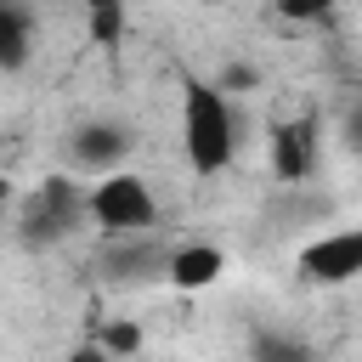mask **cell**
I'll use <instances>...</instances> for the list:
<instances>
[{
	"label": "cell",
	"mask_w": 362,
	"mask_h": 362,
	"mask_svg": "<svg viewBox=\"0 0 362 362\" xmlns=\"http://www.w3.org/2000/svg\"><path fill=\"white\" fill-rule=\"evenodd\" d=\"M34 57V28L17 6H0V74H17Z\"/></svg>",
	"instance_id": "8"
},
{
	"label": "cell",
	"mask_w": 362,
	"mask_h": 362,
	"mask_svg": "<svg viewBox=\"0 0 362 362\" xmlns=\"http://www.w3.org/2000/svg\"><path fill=\"white\" fill-rule=\"evenodd\" d=\"M181 153L192 175H221L238 158V107L209 79H187L181 90Z\"/></svg>",
	"instance_id": "1"
},
{
	"label": "cell",
	"mask_w": 362,
	"mask_h": 362,
	"mask_svg": "<svg viewBox=\"0 0 362 362\" xmlns=\"http://www.w3.org/2000/svg\"><path fill=\"white\" fill-rule=\"evenodd\" d=\"M362 272V232H328V238H317L305 255H300V277L305 283H322V288H339V283H351Z\"/></svg>",
	"instance_id": "4"
},
{
	"label": "cell",
	"mask_w": 362,
	"mask_h": 362,
	"mask_svg": "<svg viewBox=\"0 0 362 362\" xmlns=\"http://www.w3.org/2000/svg\"><path fill=\"white\" fill-rule=\"evenodd\" d=\"M272 170L283 181H305L317 170V124L311 119H288L272 124Z\"/></svg>",
	"instance_id": "6"
},
{
	"label": "cell",
	"mask_w": 362,
	"mask_h": 362,
	"mask_svg": "<svg viewBox=\"0 0 362 362\" xmlns=\"http://www.w3.org/2000/svg\"><path fill=\"white\" fill-rule=\"evenodd\" d=\"M85 215L102 226V232H119V238H136L158 221V198L153 187L136 175V170H102L96 187H85Z\"/></svg>",
	"instance_id": "2"
},
{
	"label": "cell",
	"mask_w": 362,
	"mask_h": 362,
	"mask_svg": "<svg viewBox=\"0 0 362 362\" xmlns=\"http://www.w3.org/2000/svg\"><path fill=\"white\" fill-rule=\"evenodd\" d=\"M79 221H90L85 215V187L74 181V175H51L28 204H23V243L28 249H40V243H62L68 232H79Z\"/></svg>",
	"instance_id": "3"
},
{
	"label": "cell",
	"mask_w": 362,
	"mask_h": 362,
	"mask_svg": "<svg viewBox=\"0 0 362 362\" xmlns=\"http://www.w3.org/2000/svg\"><path fill=\"white\" fill-rule=\"evenodd\" d=\"M339 0H277V11L288 17V23H317V17H328Z\"/></svg>",
	"instance_id": "10"
},
{
	"label": "cell",
	"mask_w": 362,
	"mask_h": 362,
	"mask_svg": "<svg viewBox=\"0 0 362 362\" xmlns=\"http://www.w3.org/2000/svg\"><path fill=\"white\" fill-rule=\"evenodd\" d=\"M204 6H215V0H204Z\"/></svg>",
	"instance_id": "13"
},
{
	"label": "cell",
	"mask_w": 362,
	"mask_h": 362,
	"mask_svg": "<svg viewBox=\"0 0 362 362\" xmlns=\"http://www.w3.org/2000/svg\"><path fill=\"white\" fill-rule=\"evenodd\" d=\"M85 11L96 17V11H124V0H85Z\"/></svg>",
	"instance_id": "11"
},
{
	"label": "cell",
	"mask_w": 362,
	"mask_h": 362,
	"mask_svg": "<svg viewBox=\"0 0 362 362\" xmlns=\"http://www.w3.org/2000/svg\"><path fill=\"white\" fill-rule=\"evenodd\" d=\"M102 351H113V356L141 351V328H136V322H107V328H102Z\"/></svg>",
	"instance_id": "9"
},
{
	"label": "cell",
	"mask_w": 362,
	"mask_h": 362,
	"mask_svg": "<svg viewBox=\"0 0 362 362\" xmlns=\"http://www.w3.org/2000/svg\"><path fill=\"white\" fill-rule=\"evenodd\" d=\"M221 272H226V255H221V243H204V238L175 243V249L164 255V277H170L175 288H209Z\"/></svg>",
	"instance_id": "7"
},
{
	"label": "cell",
	"mask_w": 362,
	"mask_h": 362,
	"mask_svg": "<svg viewBox=\"0 0 362 362\" xmlns=\"http://www.w3.org/2000/svg\"><path fill=\"white\" fill-rule=\"evenodd\" d=\"M68 153H74V164H79V170H90V175L119 170V164H124V153H130V130H124V124H107V119H90V124H79V130H74Z\"/></svg>",
	"instance_id": "5"
},
{
	"label": "cell",
	"mask_w": 362,
	"mask_h": 362,
	"mask_svg": "<svg viewBox=\"0 0 362 362\" xmlns=\"http://www.w3.org/2000/svg\"><path fill=\"white\" fill-rule=\"evenodd\" d=\"M6 204H11V181L0 175V209H6Z\"/></svg>",
	"instance_id": "12"
}]
</instances>
